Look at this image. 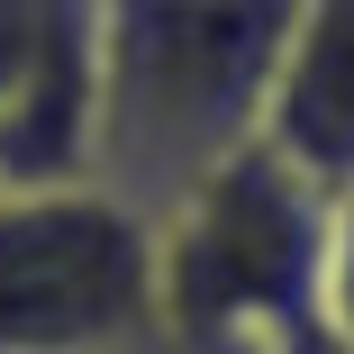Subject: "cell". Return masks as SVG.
<instances>
[{"label":"cell","instance_id":"1","mask_svg":"<svg viewBox=\"0 0 354 354\" xmlns=\"http://www.w3.org/2000/svg\"><path fill=\"white\" fill-rule=\"evenodd\" d=\"M300 0H100L91 182L136 218L263 136V91Z\"/></svg>","mask_w":354,"mask_h":354},{"label":"cell","instance_id":"2","mask_svg":"<svg viewBox=\"0 0 354 354\" xmlns=\"http://www.w3.org/2000/svg\"><path fill=\"white\" fill-rule=\"evenodd\" d=\"M146 227H155L146 354H327L318 345L327 191L291 173L263 136L209 164Z\"/></svg>","mask_w":354,"mask_h":354},{"label":"cell","instance_id":"3","mask_svg":"<svg viewBox=\"0 0 354 354\" xmlns=\"http://www.w3.org/2000/svg\"><path fill=\"white\" fill-rule=\"evenodd\" d=\"M155 227L100 182L0 191V354H146Z\"/></svg>","mask_w":354,"mask_h":354},{"label":"cell","instance_id":"4","mask_svg":"<svg viewBox=\"0 0 354 354\" xmlns=\"http://www.w3.org/2000/svg\"><path fill=\"white\" fill-rule=\"evenodd\" d=\"M100 0H0V191L91 182Z\"/></svg>","mask_w":354,"mask_h":354},{"label":"cell","instance_id":"5","mask_svg":"<svg viewBox=\"0 0 354 354\" xmlns=\"http://www.w3.org/2000/svg\"><path fill=\"white\" fill-rule=\"evenodd\" d=\"M263 146L327 200L354 191V0H300L263 91Z\"/></svg>","mask_w":354,"mask_h":354},{"label":"cell","instance_id":"6","mask_svg":"<svg viewBox=\"0 0 354 354\" xmlns=\"http://www.w3.org/2000/svg\"><path fill=\"white\" fill-rule=\"evenodd\" d=\"M318 345L354 354V191L327 200V245H318Z\"/></svg>","mask_w":354,"mask_h":354}]
</instances>
